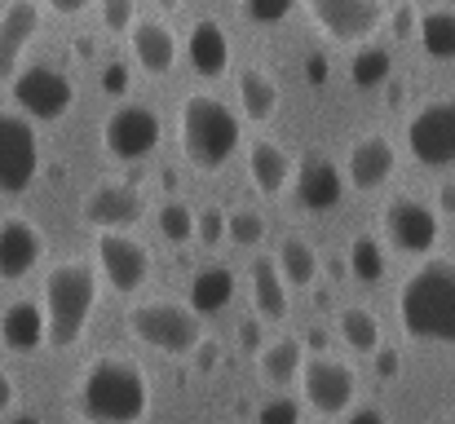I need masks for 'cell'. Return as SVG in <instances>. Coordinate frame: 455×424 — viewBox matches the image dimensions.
Returning a JSON list of instances; mask_svg holds the SVG:
<instances>
[{
  "label": "cell",
  "mask_w": 455,
  "mask_h": 424,
  "mask_svg": "<svg viewBox=\"0 0 455 424\" xmlns=\"http://www.w3.org/2000/svg\"><path fill=\"white\" fill-rule=\"evenodd\" d=\"M102 4V27L111 31V36H120V31H133V9H138V0H98Z\"/></svg>",
  "instance_id": "36"
},
{
  "label": "cell",
  "mask_w": 455,
  "mask_h": 424,
  "mask_svg": "<svg viewBox=\"0 0 455 424\" xmlns=\"http://www.w3.org/2000/svg\"><path fill=\"white\" fill-rule=\"evenodd\" d=\"M159 235H164L168 244H186V239H195V212H190L186 204L168 199V204L159 208Z\"/></svg>",
  "instance_id": "32"
},
{
  "label": "cell",
  "mask_w": 455,
  "mask_h": 424,
  "mask_svg": "<svg viewBox=\"0 0 455 424\" xmlns=\"http://www.w3.org/2000/svg\"><path fill=\"white\" fill-rule=\"evenodd\" d=\"M340 172L327 164V159H305L301 172H297V199H301V208L309 212H327V208H336L340 204Z\"/></svg>",
  "instance_id": "21"
},
{
  "label": "cell",
  "mask_w": 455,
  "mask_h": 424,
  "mask_svg": "<svg viewBox=\"0 0 455 424\" xmlns=\"http://www.w3.org/2000/svg\"><path fill=\"white\" fill-rule=\"evenodd\" d=\"M275 261H279V270H283L288 287H309L314 275H318V257H314V248L305 244L301 235H288Z\"/></svg>",
  "instance_id": "28"
},
{
  "label": "cell",
  "mask_w": 455,
  "mask_h": 424,
  "mask_svg": "<svg viewBox=\"0 0 455 424\" xmlns=\"http://www.w3.org/2000/svg\"><path fill=\"white\" fill-rule=\"evenodd\" d=\"M416 36H420V49L429 58H438V62H451L455 58V13L451 9H429L420 18Z\"/></svg>",
  "instance_id": "27"
},
{
  "label": "cell",
  "mask_w": 455,
  "mask_h": 424,
  "mask_svg": "<svg viewBox=\"0 0 455 424\" xmlns=\"http://www.w3.org/2000/svg\"><path fill=\"white\" fill-rule=\"evenodd\" d=\"M230 235V217L221 208H208V212H195V239L204 248H217L221 239Z\"/></svg>",
  "instance_id": "35"
},
{
  "label": "cell",
  "mask_w": 455,
  "mask_h": 424,
  "mask_svg": "<svg viewBox=\"0 0 455 424\" xmlns=\"http://www.w3.org/2000/svg\"><path fill=\"white\" fill-rule=\"evenodd\" d=\"M89 4H98V0H49V9H53V13H67V18H71V13H84Z\"/></svg>",
  "instance_id": "42"
},
{
  "label": "cell",
  "mask_w": 455,
  "mask_h": 424,
  "mask_svg": "<svg viewBox=\"0 0 455 424\" xmlns=\"http://www.w3.org/2000/svg\"><path fill=\"white\" fill-rule=\"evenodd\" d=\"M129 327L138 340H147L164 354H190L199 345V314L190 305H172V300H151V305H138L129 314Z\"/></svg>",
  "instance_id": "5"
},
{
  "label": "cell",
  "mask_w": 455,
  "mask_h": 424,
  "mask_svg": "<svg viewBox=\"0 0 455 424\" xmlns=\"http://www.w3.org/2000/svg\"><path fill=\"white\" fill-rule=\"evenodd\" d=\"M371 358H376V376H380V380H394V376L403 372V358H398V349H376Z\"/></svg>",
  "instance_id": "38"
},
{
  "label": "cell",
  "mask_w": 455,
  "mask_h": 424,
  "mask_svg": "<svg viewBox=\"0 0 455 424\" xmlns=\"http://www.w3.org/2000/svg\"><path fill=\"white\" fill-rule=\"evenodd\" d=\"M385 235H389V244H394L398 252L425 257V252L438 244V212H434L429 204L403 195V199H394V204L385 208Z\"/></svg>",
  "instance_id": "11"
},
{
  "label": "cell",
  "mask_w": 455,
  "mask_h": 424,
  "mask_svg": "<svg viewBox=\"0 0 455 424\" xmlns=\"http://www.w3.org/2000/svg\"><path fill=\"white\" fill-rule=\"evenodd\" d=\"M40 31V9L36 0H9L0 13V84L18 76V58Z\"/></svg>",
  "instance_id": "15"
},
{
  "label": "cell",
  "mask_w": 455,
  "mask_h": 424,
  "mask_svg": "<svg viewBox=\"0 0 455 424\" xmlns=\"http://www.w3.org/2000/svg\"><path fill=\"white\" fill-rule=\"evenodd\" d=\"M340 336H345V345L358 349V354H376V349H380V323H376V314L363 309V305H349V309L340 314Z\"/></svg>",
  "instance_id": "29"
},
{
  "label": "cell",
  "mask_w": 455,
  "mask_h": 424,
  "mask_svg": "<svg viewBox=\"0 0 455 424\" xmlns=\"http://www.w3.org/2000/svg\"><path fill=\"white\" fill-rule=\"evenodd\" d=\"M129 44H133V58L147 76H164L172 62H177V40L164 22H133L129 31Z\"/></svg>",
  "instance_id": "20"
},
{
  "label": "cell",
  "mask_w": 455,
  "mask_h": 424,
  "mask_svg": "<svg viewBox=\"0 0 455 424\" xmlns=\"http://www.w3.org/2000/svg\"><path fill=\"white\" fill-rule=\"evenodd\" d=\"M447 424H455V420H447Z\"/></svg>",
  "instance_id": "49"
},
{
  "label": "cell",
  "mask_w": 455,
  "mask_h": 424,
  "mask_svg": "<svg viewBox=\"0 0 455 424\" xmlns=\"http://www.w3.org/2000/svg\"><path fill=\"white\" fill-rule=\"evenodd\" d=\"M40 168V141L31 116H0V190L22 195L36 181Z\"/></svg>",
  "instance_id": "7"
},
{
  "label": "cell",
  "mask_w": 455,
  "mask_h": 424,
  "mask_svg": "<svg viewBox=\"0 0 455 424\" xmlns=\"http://www.w3.org/2000/svg\"><path fill=\"white\" fill-rule=\"evenodd\" d=\"M394 27H398L403 36H411V27H420V22H416V9H411V4H403V9L394 13Z\"/></svg>",
  "instance_id": "44"
},
{
  "label": "cell",
  "mask_w": 455,
  "mask_h": 424,
  "mask_svg": "<svg viewBox=\"0 0 455 424\" xmlns=\"http://www.w3.org/2000/svg\"><path fill=\"white\" fill-rule=\"evenodd\" d=\"M159 4H164V9H177V4H181V0H159Z\"/></svg>",
  "instance_id": "48"
},
{
  "label": "cell",
  "mask_w": 455,
  "mask_h": 424,
  "mask_svg": "<svg viewBox=\"0 0 455 424\" xmlns=\"http://www.w3.org/2000/svg\"><path fill=\"white\" fill-rule=\"evenodd\" d=\"M252 305L261 318H288V279L275 257H252Z\"/></svg>",
  "instance_id": "22"
},
{
  "label": "cell",
  "mask_w": 455,
  "mask_h": 424,
  "mask_svg": "<svg viewBox=\"0 0 455 424\" xmlns=\"http://www.w3.org/2000/svg\"><path fill=\"white\" fill-rule=\"evenodd\" d=\"M257 424H301V407L292 398H270V403H261Z\"/></svg>",
  "instance_id": "37"
},
{
  "label": "cell",
  "mask_w": 455,
  "mask_h": 424,
  "mask_svg": "<svg viewBox=\"0 0 455 424\" xmlns=\"http://www.w3.org/2000/svg\"><path fill=\"white\" fill-rule=\"evenodd\" d=\"M438 212H447V217H455V181H447V186L438 190Z\"/></svg>",
  "instance_id": "45"
},
{
  "label": "cell",
  "mask_w": 455,
  "mask_h": 424,
  "mask_svg": "<svg viewBox=\"0 0 455 424\" xmlns=\"http://www.w3.org/2000/svg\"><path fill=\"white\" fill-rule=\"evenodd\" d=\"M389 71H394V53H389L385 44H367V49H358L354 62H349V80H354L358 89H376V84H385Z\"/></svg>",
  "instance_id": "30"
},
{
  "label": "cell",
  "mask_w": 455,
  "mask_h": 424,
  "mask_svg": "<svg viewBox=\"0 0 455 424\" xmlns=\"http://www.w3.org/2000/svg\"><path fill=\"white\" fill-rule=\"evenodd\" d=\"M349 270H354V279L367 283V287L385 279V252H380V244L367 239V235L354 239V244H349Z\"/></svg>",
  "instance_id": "31"
},
{
  "label": "cell",
  "mask_w": 455,
  "mask_h": 424,
  "mask_svg": "<svg viewBox=\"0 0 455 424\" xmlns=\"http://www.w3.org/2000/svg\"><path fill=\"white\" fill-rule=\"evenodd\" d=\"M230 239L239 248H261L266 239V217L261 212H230Z\"/></svg>",
  "instance_id": "33"
},
{
  "label": "cell",
  "mask_w": 455,
  "mask_h": 424,
  "mask_svg": "<svg viewBox=\"0 0 455 424\" xmlns=\"http://www.w3.org/2000/svg\"><path fill=\"white\" fill-rule=\"evenodd\" d=\"M89 424H138L151 412V380L133 358H98L76 394Z\"/></svg>",
  "instance_id": "1"
},
{
  "label": "cell",
  "mask_w": 455,
  "mask_h": 424,
  "mask_svg": "<svg viewBox=\"0 0 455 424\" xmlns=\"http://www.w3.org/2000/svg\"><path fill=\"white\" fill-rule=\"evenodd\" d=\"M98 305V279L89 266L80 261H62L49 270L44 279V314H49V345L53 349H71L84 327H89V314Z\"/></svg>",
  "instance_id": "3"
},
{
  "label": "cell",
  "mask_w": 455,
  "mask_h": 424,
  "mask_svg": "<svg viewBox=\"0 0 455 424\" xmlns=\"http://www.w3.org/2000/svg\"><path fill=\"white\" fill-rule=\"evenodd\" d=\"M9 424H40V420H36V416H13Z\"/></svg>",
  "instance_id": "47"
},
{
  "label": "cell",
  "mask_w": 455,
  "mask_h": 424,
  "mask_svg": "<svg viewBox=\"0 0 455 424\" xmlns=\"http://www.w3.org/2000/svg\"><path fill=\"white\" fill-rule=\"evenodd\" d=\"M40 257H44V235L31 221H22V217L0 221V279L4 283L27 279L40 266Z\"/></svg>",
  "instance_id": "14"
},
{
  "label": "cell",
  "mask_w": 455,
  "mask_h": 424,
  "mask_svg": "<svg viewBox=\"0 0 455 424\" xmlns=\"http://www.w3.org/2000/svg\"><path fill=\"white\" fill-rule=\"evenodd\" d=\"M181 150L195 168L217 172L239 150V120L212 93H195L181 102Z\"/></svg>",
  "instance_id": "4"
},
{
  "label": "cell",
  "mask_w": 455,
  "mask_h": 424,
  "mask_svg": "<svg viewBox=\"0 0 455 424\" xmlns=\"http://www.w3.org/2000/svg\"><path fill=\"white\" fill-rule=\"evenodd\" d=\"M301 372H305V345L301 340L283 336V340H270V345L261 349V376H266L270 385L288 389Z\"/></svg>",
  "instance_id": "23"
},
{
  "label": "cell",
  "mask_w": 455,
  "mask_h": 424,
  "mask_svg": "<svg viewBox=\"0 0 455 424\" xmlns=\"http://www.w3.org/2000/svg\"><path fill=\"white\" fill-rule=\"evenodd\" d=\"M301 385H305V403H309L318 416H340V412H349L354 398H358V376H354L345 363L323 358V354H318L314 363H305Z\"/></svg>",
  "instance_id": "10"
},
{
  "label": "cell",
  "mask_w": 455,
  "mask_h": 424,
  "mask_svg": "<svg viewBox=\"0 0 455 424\" xmlns=\"http://www.w3.org/2000/svg\"><path fill=\"white\" fill-rule=\"evenodd\" d=\"M288 177H292V159H288L275 141L252 146V181H257L261 195H279V190L288 186Z\"/></svg>",
  "instance_id": "26"
},
{
  "label": "cell",
  "mask_w": 455,
  "mask_h": 424,
  "mask_svg": "<svg viewBox=\"0 0 455 424\" xmlns=\"http://www.w3.org/2000/svg\"><path fill=\"white\" fill-rule=\"evenodd\" d=\"M102 89H107V93H124V89H129V76H124V67H111V71L102 76Z\"/></svg>",
  "instance_id": "41"
},
{
  "label": "cell",
  "mask_w": 455,
  "mask_h": 424,
  "mask_svg": "<svg viewBox=\"0 0 455 424\" xmlns=\"http://www.w3.org/2000/svg\"><path fill=\"white\" fill-rule=\"evenodd\" d=\"M394 146L380 138V133H371V138H363L354 150H349V181L358 186V190H380L389 177H394Z\"/></svg>",
  "instance_id": "19"
},
{
  "label": "cell",
  "mask_w": 455,
  "mask_h": 424,
  "mask_svg": "<svg viewBox=\"0 0 455 424\" xmlns=\"http://www.w3.org/2000/svg\"><path fill=\"white\" fill-rule=\"evenodd\" d=\"M186 58H190V67H195L199 76H208V80H212V76H226V67H230V40H226L221 22L199 18V22L190 27Z\"/></svg>",
  "instance_id": "18"
},
{
  "label": "cell",
  "mask_w": 455,
  "mask_h": 424,
  "mask_svg": "<svg viewBox=\"0 0 455 424\" xmlns=\"http://www.w3.org/2000/svg\"><path fill=\"white\" fill-rule=\"evenodd\" d=\"M9 407H13V380H9V376L0 372V416H4Z\"/></svg>",
  "instance_id": "46"
},
{
  "label": "cell",
  "mask_w": 455,
  "mask_h": 424,
  "mask_svg": "<svg viewBox=\"0 0 455 424\" xmlns=\"http://www.w3.org/2000/svg\"><path fill=\"white\" fill-rule=\"evenodd\" d=\"M9 84H13V102H18L22 116H31L36 124L62 120V116L71 111V102H76V84H71L62 71H53V67H27V71H18Z\"/></svg>",
  "instance_id": "6"
},
{
  "label": "cell",
  "mask_w": 455,
  "mask_h": 424,
  "mask_svg": "<svg viewBox=\"0 0 455 424\" xmlns=\"http://www.w3.org/2000/svg\"><path fill=\"white\" fill-rule=\"evenodd\" d=\"M239 107H243V116H248L252 124H266V120L275 116V107H279V84H275L266 71L248 67V71L239 76Z\"/></svg>",
  "instance_id": "24"
},
{
  "label": "cell",
  "mask_w": 455,
  "mask_h": 424,
  "mask_svg": "<svg viewBox=\"0 0 455 424\" xmlns=\"http://www.w3.org/2000/svg\"><path fill=\"white\" fill-rule=\"evenodd\" d=\"M305 80L309 84H327V58L323 53H309L305 58Z\"/></svg>",
  "instance_id": "39"
},
{
  "label": "cell",
  "mask_w": 455,
  "mask_h": 424,
  "mask_svg": "<svg viewBox=\"0 0 455 424\" xmlns=\"http://www.w3.org/2000/svg\"><path fill=\"white\" fill-rule=\"evenodd\" d=\"M309 18L331 36V40H367L385 22V0H305Z\"/></svg>",
  "instance_id": "12"
},
{
  "label": "cell",
  "mask_w": 455,
  "mask_h": 424,
  "mask_svg": "<svg viewBox=\"0 0 455 424\" xmlns=\"http://www.w3.org/2000/svg\"><path fill=\"white\" fill-rule=\"evenodd\" d=\"M292 4H297V0H239L243 18L257 22V27H275V22H283V18L292 13Z\"/></svg>",
  "instance_id": "34"
},
{
  "label": "cell",
  "mask_w": 455,
  "mask_h": 424,
  "mask_svg": "<svg viewBox=\"0 0 455 424\" xmlns=\"http://www.w3.org/2000/svg\"><path fill=\"white\" fill-rule=\"evenodd\" d=\"M142 217V199L133 186H98L89 199H84V221L98 226V230H124Z\"/></svg>",
  "instance_id": "16"
},
{
  "label": "cell",
  "mask_w": 455,
  "mask_h": 424,
  "mask_svg": "<svg viewBox=\"0 0 455 424\" xmlns=\"http://www.w3.org/2000/svg\"><path fill=\"white\" fill-rule=\"evenodd\" d=\"M239 345H243V349H266V345H261V318H248V323L239 327Z\"/></svg>",
  "instance_id": "40"
},
{
  "label": "cell",
  "mask_w": 455,
  "mask_h": 424,
  "mask_svg": "<svg viewBox=\"0 0 455 424\" xmlns=\"http://www.w3.org/2000/svg\"><path fill=\"white\" fill-rule=\"evenodd\" d=\"M345 424H385V412H380V407H358Z\"/></svg>",
  "instance_id": "43"
},
{
  "label": "cell",
  "mask_w": 455,
  "mask_h": 424,
  "mask_svg": "<svg viewBox=\"0 0 455 424\" xmlns=\"http://www.w3.org/2000/svg\"><path fill=\"white\" fill-rule=\"evenodd\" d=\"M407 141H411V155L425 168L455 164V98L429 102L425 111H416L411 124H407Z\"/></svg>",
  "instance_id": "8"
},
{
  "label": "cell",
  "mask_w": 455,
  "mask_h": 424,
  "mask_svg": "<svg viewBox=\"0 0 455 424\" xmlns=\"http://www.w3.org/2000/svg\"><path fill=\"white\" fill-rule=\"evenodd\" d=\"M398 314L411 340L455 345V261H425L403 287Z\"/></svg>",
  "instance_id": "2"
},
{
  "label": "cell",
  "mask_w": 455,
  "mask_h": 424,
  "mask_svg": "<svg viewBox=\"0 0 455 424\" xmlns=\"http://www.w3.org/2000/svg\"><path fill=\"white\" fill-rule=\"evenodd\" d=\"M0 340H4V349H13V354H27V349L49 345V314H44L36 300H13V305L0 314Z\"/></svg>",
  "instance_id": "17"
},
{
  "label": "cell",
  "mask_w": 455,
  "mask_h": 424,
  "mask_svg": "<svg viewBox=\"0 0 455 424\" xmlns=\"http://www.w3.org/2000/svg\"><path fill=\"white\" fill-rule=\"evenodd\" d=\"M98 261H102V275L111 279L116 292H138L147 275H151V252L138 244V239H129V235H116V230H102V239H98Z\"/></svg>",
  "instance_id": "13"
},
{
  "label": "cell",
  "mask_w": 455,
  "mask_h": 424,
  "mask_svg": "<svg viewBox=\"0 0 455 424\" xmlns=\"http://www.w3.org/2000/svg\"><path fill=\"white\" fill-rule=\"evenodd\" d=\"M102 146L111 159L120 164H133V159H147L155 146H159V116L151 107H120L111 111V120L102 124Z\"/></svg>",
  "instance_id": "9"
},
{
  "label": "cell",
  "mask_w": 455,
  "mask_h": 424,
  "mask_svg": "<svg viewBox=\"0 0 455 424\" xmlns=\"http://www.w3.org/2000/svg\"><path fill=\"white\" fill-rule=\"evenodd\" d=\"M230 296H235V275L226 266H208L190 283V309L195 314H217V309L230 305Z\"/></svg>",
  "instance_id": "25"
}]
</instances>
